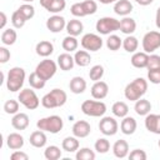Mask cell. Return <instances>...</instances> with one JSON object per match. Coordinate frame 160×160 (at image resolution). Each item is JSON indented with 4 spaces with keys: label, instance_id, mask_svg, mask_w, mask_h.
<instances>
[{
    "label": "cell",
    "instance_id": "6da1fadb",
    "mask_svg": "<svg viewBox=\"0 0 160 160\" xmlns=\"http://www.w3.org/2000/svg\"><path fill=\"white\" fill-rule=\"evenodd\" d=\"M148 90V81L142 78H136L131 82H129L124 90L125 98L130 101H136L141 99Z\"/></svg>",
    "mask_w": 160,
    "mask_h": 160
},
{
    "label": "cell",
    "instance_id": "7a4b0ae2",
    "mask_svg": "<svg viewBox=\"0 0 160 160\" xmlns=\"http://www.w3.org/2000/svg\"><path fill=\"white\" fill-rule=\"evenodd\" d=\"M68 100L66 92L61 89H52L50 92L42 96L41 99V105L46 109H54V108H60Z\"/></svg>",
    "mask_w": 160,
    "mask_h": 160
},
{
    "label": "cell",
    "instance_id": "3957f363",
    "mask_svg": "<svg viewBox=\"0 0 160 160\" xmlns=\"http://www.w3.org/2000/svg\"><path fill=\"white\" fill-rule=\"evenodd\" d=\"M24 80H25V70L22 68L15 66L10 69L8 72V79H6L8 90H10L11 92L19 91L24 85Z\"/></svg>",
    "mask_w": 160,
    "mask_h": 160
},
{
    "label": "cell",
    "instance_id": "277c9868",
    "mask_svg": "<svg viewBox=\"0 0 160 160\" xmlns=\"http://www.w3.org/2000/svg\"><path fill=\"white\" fill-rule=\"evenodd\" d=\"M36 126H38V129H40L42 131H48L50 134H58L61 131L64 122H62V119L60 116L51 115V116H46V118L38 120Z\"/></svg>",
    "mask_w": 160,
    "mask_h": 160
},
{
    "label": "cell",
    "instance_id": "5b68a950",
    "mask_svg": "<svg viewBox=\"0 0 160 160\" xmlns=\"http://www.w3.org/2000/svg\"><path fill=\"white\" fill-rule=\"evenodd\" d=\"M81 111L88 116H102L106 112V105L102 101L96 100H85L81 104Z\"/></svg>",
    "mask_w": 160,
    "mask_h": 160
},
{
    "label": "cell",
    "instance_id": "8992f818",
    "mask_svg": "<svg viewBox=\"0 0 160 160\" xmlns=\"http://www.w3.org/2000/svg\"><path fill=\"white\" fill-rule=\"evenodd\" d=\"M96 31L99 34L102 35H109L110 32H114L116 30L120 29V21L116 20L115 18H110V16H105L101 18L96 21Z\"/></svg>",
    "mask_w": 160,
    "mask_h": 160
},
{
    "label": "cell",
    "instance_id": "52a82bcc",
    "mask_svg": "<svg viewBox=\"0 0 160 160\" xmlns=\"http://www.w3.org/2000/svg\"><path fill=\"white\" fill-rule=\"evenodd\" d=\"M18 99H19V102L22 104L29 110H35L40 104V100H39L38 95L31 89H22L19 92Z\"/></svg>",
    "mask_w": 160,
    "mask_h": 160
},
{
    "label": "cell",
    "instance_id": "ba28073f",
    "mask_svg": "<svg viewBox=\"0 0 160 160\" xmlns=\"http://www.w3.org/2000/svg\"><path fill=\"white\" fill-rule=\"evenodd\" d=\"M35 72L41 78L44 79L45 81H48L49 79H51L55 72H56V64L50 60V59H45L42 61H40L35 69Z\"/></svg>",
    "mask_w": 160,
    "mask_h": 160
},
{
    "label": "cell",
    "instance_id": "9c48e42d",
    "mask_svg": "<svg viewBox=\"0 0 160 160\" xmlns=\"http://www.w3.org/2000/svg\"><path fill=\"white\" fill-rule=\"evenodd\" d=\"M160 48V32L159 31H149L142 38V49L145 52H154Z\"/></svg>",
    "mask_w": 160,
    "mask_h": 160
},
{
    "label": "cell",
    "instance_id": "30bf717a",
    "mask_svg": "<svg viewBox=\"0 0 160 160\" xmlns=\"http://www.w3.org/2000/svg\"><path fill=\"white\" fill-rule=\"evenodd\" d=\"M81 46L89 51H98L102 46V39L96 34H85L81 38Z\"/></svg>",
    "mask_w": 160,
    "mask_h": 160
},
{
    "label": "cell",
    "instance_id": "8fae6325",
    "mask_svg": "<svg viewBox=\"0 0 160 160\" xmlns=\"http://www.w3.org/2000/svg\"><path fill=\"white\" fill-rule=\"evenodd\" d=\"M99 129L100 131L106 135V136H111V135H115L118 132V129H119V125H118V121L111 118V116H105L100 120L99 122Z\"/></svg>",
    "mask_w": 160,
    "mask_h": 160
},
{
    "label": "cell",
    "instance_id": "7c38bea8",
    "mask_svg": "<svg viewBox=\"0 0 160 160\" xmlns=\"http://www.w3.org/2000/svg\"><path fill=\"white\" fill-rule=\"evenodd\" d=\"M46 28L51 32H60L64 30V28H66V21L62 16L54 15L46 20Z\"/></svg>",
    "mask_w": 160,
    "mask_h": 160
},
{
    "label": "cell",
    "instance_id": "4fadbf2b",
    "mask_svg": "<svg viewBox=\"0 0 160 160\" xmlns=\"http://www.w3.org/2000/svg\"><path fill=\"white\" fill-rule=\"evenodd\" d=\"M145 128L150 132L160 135V115L159 114H148L145 118Z\"/></svg>",
    "mask_w": 160,
    "mask_h": 160
},
{
    "label": "cell",
    "instance_id": "5bb4252c",
    "mask_svg": "<svg viewBox=\"0 0 160 160\" xmlns=\"http://www.w3.org/2000/svg\"><path fill=\"white\" fill-rule=\"evenodd\" d=\"M109 92V86L105 81H95V84L91 86V96L96 100H101L104 98H106Z\"/></svg>",
    "mask_w": 160,
    "mask_h": 160
},
{
    "label": "cell",
    "instance_id": "9a60e30c",
    "mask_svg": "<svg viewBox=\"0 0 160 160\" xmlns=\"http://www.w3.org/2000/svg\"><path fill=\"white\" fill-rule=\"evenodd\" d=\"M91 131V126L85 120H79L72 125V134L76 138H86Z\"/></svg>",
    "mask_w": 160,
    "mask_h": 160
},
{
    "label": "cell",
    "instance_id": "2e32d148",
    "mask_svg": "<svg viewBox=\"0 0 160 160\" xmlns=\"http://www.w3.org/2000/svg\"><path fill=\"white\" fill-rule=\"evenodd\" d=\"M11 125L16 130H25L29 126V116L25 112H16L11 119Z\"/></svg>",
    "mask_w": 160,
    "mask_h": 160
},
{
    "label": "cell",
    "instance_id": "e0dca14e",
    "mask_svg": "<svg viewBox=\"0 0 160 160\" xmlns=\"http://www.w3.org/2000/svg\"><path fill=\"white\" fill-rule=\"evenodd\" d=\"M112 152H114V155H115L116 158H119V159L126 158V156L129 155V144H128V141H125V140H122V139L115 141V144H114V146H112Z\"/></svg>",
    "mask_w": 160,
    "mask_h": 160
},
{
    "label": "cell",
    "instance_id": "ac0fdd59",
    "mask_svg": "<svg viewBox=\"0 0 160 160\" xmlns=\"http://www.w3.org/2000/svg\"><path fill=\"white\" fill-rule=\"evenodd\" d=\"M6 145L11 150H19L24 146V138L18 132H11L8 135Z\"/></svg>",
    "mask_w": 160,
    "mask_h": 160
},
{
    "label": "cell",
    "instance_id": "d6986e66",
    "mask_svg": "<svg viewBox=\"0 0 160 160\" xmlns=\"http://www.w3.org/2000/svg\"><path fill=\"white\" fill-rule=\"evenodd\" d=\"M114 11L120 16H126L132 11V4L129 0H118L114 5Z\"/></svg>",
    "mask_w": 160,
    "mask_h": 160
},
{
    "label": "cell",
    "instance_id": "ffe728a7",
    "mask_svg": "<svg viewBox=\"0 0 160 160\" xmlns=\"http://www.w3.org/2000/svg\"><path fill=\"white\" fill-rule=\"evenodd\" d=\"M138 128V124H136V120L131 116H125L121 121V125H120V129H121V132L125 134V135H131L135 132Z\"/></svg>",
    "mask_w": 160,
    "mask_h": 160
},
{
    "label": "cell",
    "instance_id": "44dd1931",
    "mask_svg": "<svg viewBox=\"0 0 160 160\" xmlns=\"http://www.w3.org/2000/svg\"><path fill=\"white\" fill-rule=\"evenodd\" d=\"M58 65L60 66L61 70L64 71H68V70H71L75 65V60L74 58L68 54V52H64V54H60L58 56Z\"/></svg>",
    "mask_w": 160,
    "mask_h": 160
},
{
    "label": "cell",
    "instance_id": "7402d4cb",
    "mask_svg": "<svg viewBox=\"0 0 160 160\" xmlns=\"http://www.w3.org/2000/svg\"><path fill=\"white\" fill-rule=\"evenodd\" d=\"M70 91L74 94H82L86 89V81L81 76H74L69 84Z\"/></svg>",
    "mask_w": 160,
    "mask_h": 160
},
{
    "label": "cell",
    "instance_id": "603a6c76",
    "mask_svg": "<svg viewBox=\"0 0 160 160\" xmlns=\"http://www.w3.org/2000/svg\"><path fill=\"white\" fill-rule=\"evenodd\" d=\"M29 141L34 148H42L46 144V135L42 130L39 129V130L31 132V135L29 138Z\"/></svg>",
    "mask_w": 160,
    "mask_h": 160
},
{
    "label": "cell",
    "instance_id": "cb8c5ba5",
    "mask_svg": "<svg viewBox=\"0 0 160 160\" xmlns=\"http://www.w3.org/2000/svg\"><path fill=\"white\" fill-rule=\"evenodd\" d=\"M35 50H36V54H38L39 56L46 58V56H49V55L52 54V51H54V45H52L50 41H48V40H42V41H40V42L36 44Z\"/></svg>",
    "mask_w": 160,
    "mask_h": 160
},
{
    "label": "cell",
    "instance_id": "d4e9b609",
    "mask_svg": "<svg viewBox=\"0 0 160 160\" xmlns=\"http://www.w3.org/2000/svg\"><path fill=\"white\" fill-rule=\"evenodd\" d=\"M148 61H149V55L148 52H135L131 56V64L134 68L138 69H144L148 66Z\"/></svg>",
    "mask_w": 160,
    "mask_h": 160
},
{
    "label": "cell",
    "instance_id": "484cf974",
    "mask_svg": "<svg viewBox=\"0 0 160 160\" xmlns=\"http://www.w3.org/2000/svg\"><path fill=\"white\" fill-rule=\"evenodd\" d=\"M134 109H135V112H136L138 115H140V116H146V115L150 112V110H151V104H150V101L146 100V99H139V100L135 101Z\"/></svg>",
    "mask_w": 160,
    "mask_h": 160
},
{
    "label": "cell",
    "instance_id": "4316f807",
    "mask_svg": "<svg viewBox=\"0 0 160 160\" xmlns=\"http://www.w3.org/2000/svg\"><path fill=\"white\" fill-rule=\"evenodd\" d=\"M121 32L126 34V35H130L132 34L135 30H136V22L132 18H128L125 16L122 20H120V29H119Z\"/></svg>",
    "mask_w": 160,
    "mask_h": 160
},
{
    "label": "cell",
    "instance_id": "83f0119b",
    "mask_svg": "<svg viewBox=\"0 0 160 160\" xmlns=\"http://www.w3.org/2000/svg\"><path fill=\"white\" fill-rule=\"evenodd\" d=\"M84 30V25L80 20H76V19H72L70 20L69 22H66V31L69 35L71 36H78Z\"/></svg>",
    "mask_w": 160,
    "mask_h": 160
},
{
    "label": "cell",
    "instance_id": "f1b7e54d",
    "mask_svg": "<svg viewBox=\"0 0 160 160\" xmlns=\"http://www.w3.org/2000/svg\"><path fill=\"white\" fill-rule=\"evenodd\" d=\"M74 60H75V64L79 65V66H88L91 61V56L88 51L85 50H79L75 52L74 55Z\"/></svg>",
    "mask_w": 160,
    "mask_h": 160
},
{
    "label": "cell",
    "instance_id": "f546056e",
    "mask_svg": "<svg viewBox=\"0 0 160 160\" xmlns=\"http://www.w3.org/2000/svg\"><path fill=\"white\" fill-rule=\"evenodd\" d=\"M111 111L118 118H125V116H128L129 106L124 101H116V102H114V105L111 108Z\"/></svg>",
    "mask_w": 160,
    "mask_h": 160
},
{
    "label": "cell",
    "instance_id": "4dcf8cb0",
    "mask_svg": "<svg viewBox=\"0 0 160 160\" xmlns=\"http://www.w3.org/2000/svg\"><path fill=\"white\" fill-rule=\"evenodd\" d=\"M62 150L68 151V152H74L79 149V140L76 139V136H68L62 140Z\"/></svg>",
    "mask_w": 160,
    "mask_h": 160
},
{
    "label": "cell",
    "instance_id": "1f68e13d",
    "mask_svg": "<svg viewBox=\"0 0 160 160\" xmlns=\"http://www.w3.org/2000/svg\"><path fill=\"white\" fill-rule=\"evenodd\" d=\"M62 49L66 51V52H71V51H75L78 49V39L76 36H71V35H68L66 38H64L62 40Z\"/></svg>",
    "mask_w": 160,
    "mask_h": 160
},
{
    "label": "cell",
    "instance_id": "d6a6232c",
    "mask_svg": "<svg viewBox=\"0 0 160 160\" xmlns=\"http://www.w3.org/2000/svg\"><path fill=\"white\" fill-rule=\"evenodd\" d=\"M16 38H18V34L14 29H6L1 34V42L4 45H12L15 44Z\"/></svg>",
    "mask_w": 160,
    "mask_h": 160
},
{
    "label": "cell",
    "instance_id": "836d02e7",
    "mask_svg": "<svg viewBox=\"0 0 160 160\" xmlns=\"http://www.w3.org/2000/svg\"><path fill=\"white\" fill-rule=\"evenodd\" d=\"M138 46H139V41H138V39L135 36L129 35L122 41V48L128 52H135V50L138 49Z\"/></svg>",
    "mask_w": 160,
    "mask_h": 160
},
{
    "label": "cell",
    "instance_id": "e575fe53",
    "mask_svg": "<svg viewBox=\"0 0 160 160\" xmlns=\"http://www.w3.org/2000/svg\"><path fill=\"white\" fill-rule=\"evenodd\" d=\"M44 156L48 159V160H58L61 158V150L55 146V145H50L45 149L44 151Z\"/></svg>",
    "mask_w": 160,
    "mask_h": 160
},
{
    "label": "cell",
    "instance_id": "d590c367",
    "mask_svg": "<svg viewBox=\"0 0 160 160\" xmlns=\"http://www.w3.org/2000/svg\"><path fill=\"white\" fill-rule=\"evenodd\" d=\"M29 84H30V86L34 88V89H42V88L45 86L46 81H45L44 79H41V78L34 71V72H31V74L29 75Z\"/></svg>",
    "mask_w": 160,
    "mask_h": 160
},
{
    "label": "cell",
    "instance_id": "8d00e7d4",
    "mask_svg": "<svg viewBox=\"0 0 160 160\" xmlns=\"http://www.w3.org/2000/svg\"><path fill=\"white\" fill-rule=\"evenodd\" d=\"M65 6H66V1H65V0H51L50 4L48 5L46 10H48L49 12L56 14V12L62 11V10L65 9Z\"/></svg>",
    "mask_w": 160,
    "mask_h": 160
},
{
    "label": "cell",
    "instance_id": "74e56055",
    "mask_svg": "<svg viewBox=\"0 0 160 160\" xmlns=\"http://www.w3.org/2000/svg\"><path fill=\"white\" fill-rule=\"evenodd\" d=\"M26 21H28V20L25 19V16H24L19 10H15V11L12 12V15H11V24L14 25V28L20 29V28H22V26L25 25Z\"/></svg>",
    "mask_w": 160,
    "mask_h": 160
},
{
    "label": "cell",
    "instance_id": "f35d334b",
    "mask_svg": "<svg viewBox=\"0 0 160 160\" xmlns=\"http://www.w3.org/2000/svg\"><path fill=\"white\" fill-rule=\"evenodd\" d=\"M121 45H122V41H121V39H120L118 35H110V36L106 39V46H108V49L111 50V51L119 50Z\"/></svg>",
    "mask_w": 160,
    "mask_h": 160
},
{
    "label": "cell",
    "instance_id": "ab89813d",
    "mask_svg": "<svg viewBox=\"0 0 160 160\" xmlns=\"http://www.w3.org/2000/svg\"><path fill=\"white\" fill-rule=\"evenodd\" d=\"M95 152L89 148H82L76 152V160H94Z\"/></svg>",
    "mask_w": 160,
    "mask_h": 160
},
{
    "label": "cell",
    "instance_id": "60d3db41",
    "mask_svg": "<svg viewBox=\"0 0 160 160\" xmlns=\"http://www.w3.org/2000/svg\"><path fill=\"white\" fill-rule=\"evenodd\" d=\"M104 75V68L101 65H94L90 71H89V76H90V80L92 81H99Z\"/></svg>",
    "mask_w": 160,
    "mask_h": 160
},
{
    "label": "cell",
    "instance_id": "b9f144b4",
    "mask_svg": "<svg viewBox=\"0 0 160 160\" xmlns=\"http://www.w3.org/2000/svg\"><path fill=\"white\" fill-rule=\"evenodd\" d=\"M81 6L84 9L85 15H92L98 10V4L94 0H85V1L81 2Z\"/></svg>",
    "mask_w": 160,
    "mask_h": 160
},
{
    "label": "cell",
    "instance_id": "7bdbcfd3",
    "mask_svg": "<svg viewBox=\"0 0 160 160\" xmlns=\"http://www.w3.org/2000/svg\"><path fill=\"white\" fill-rule=\"evenodd\" d=\"M109 149H110V142H109V140H106L105 138H100V139L96 140V142H95V150H96L98 152L105 154V152L109 151Z\"/></svg>",
    "mask_w": 160,
    "mask_h": 160
},
{
    "label": "cell",
    "instance_id": "ee69618b",
    "mask_svg": "<svg viewBox=\"0 0 160 160\" xmlns=\"http://www.w3.org/2000/svg\"><path fill=\"white\" fill-rule=\"evenodd\" d=\"M18 10L25 16L26 20H30V19L34 18V15H35V9H34V6L30 5V4H22Z\"/></svg>",
    "mask_w": 160,
    "mask_h": 160
},
{
    "label": "cell",
    "instance_id": "f6af8a7d",
    "mask_svg": "<svg viewBox=\"0 0 160 160\" xmlns=\"http://www.w3.org/2000/svg\"><path fill=\"white\" fill-rule=\"evenodd\" d=\"M4 110L6 114H16L19 111V101L14 100V99H10L8 100L5 104H4Z\"/></svg>",
    "mask_w": 160,
    "mask_h": 160
},
{
    "label": "cell",
    "instance_id": "bcb514c9",
    "mask_svg": "<svg viewBox=\"0 0 160 160\" xmlns=\"http://www.w3.org/2000/svg\"><path fill=\"white\" fill-rule=\"evenodd\" d=\"M148 70H152V69H160V56L159 55H150L149 56V61H148Z\"/></svg>",
    "mask_w": 160,
    "mask_h": 160
},
{
    "label": "cell",
    "instance_id": "7dc6e473",
    "mask_svg": "<svg viewBox=\"0 0 160 160\" xmlns=\"http://www.w3.org/2000/svg\"><path fill=\"white\" fill-rule=\"evenodd\" d=\"M70 12L74 15V16H78V18H82V16H86L85 12H84V9L81 6V2H75L71 5L70 8Z\"/></svg>",
    "mask_w": 160,
    "mask_h": 160
},
{
    "label": "cell",
    "instance_id": "c3c4849f",
    "mask_svg": "<svg viewBox=\"0 0 160 160\" xmlns=\"http://www.w3.org/2000/svg\"><path fill=\"white\" fill-rule=\"evenodd\" d=\"M128 156H129V159H131V160H146V152H145L144 150H141V149H135V150H132Z\"/></svg>",
    "mask_w": 160,
    "mask_h": 160
},
{
    "label": "cell",
    "instance_id": "681fc988",
    "mask_svg": "<svg viewBox=\"0 0 160 160\" xmlns=\"http://www.w3.org/2000/svg\"><path fill=\"white\" fill-rule=\"evenodd\" d=\"M148 79L152 84H160V69H152L148 71Z\"/></svg>",
    "mask_w": 160,
    "mask_h": 160
},
{
    "label": "cell",
    "instance_id": "f907efd6",
    "mask_svg": "<svg viewBox=\"0 0 160 160\" xmlns=\"http://www.w3.org/2000/svg\"><path fill=\"white\" fill-rule=\"evenodd\" d=\"M9 59H10V51L6 48L1 46L0 48V62L1 64H5V62H8Z\"/></svg>",
    "mask_w": 160,
    "mask_h": 160
},
{
    "label": "cell",
    "instance_id": "816d5d0a",
    "mask_svg": "<svg viewBox=\"0 0 160 160\" xmlns=\"http://www.w3.org/2000/svg\"><path fill=\"white\" fill-rule=\"evenodd\" d=\"M10 158H11L12 160H28V159H29L28 154H25V152H22V151H19V150L14 151Z\"/></svg>",
    "mask_w": 160,
    "mask_h": 160
},
{
    "label": "cell",
    "instance_id": "f5cc1de1",
    "mask_svg": "<svg viewBox=\"0 0 160 160\" xmlns=\"http://www.w3.org/2000/svg\"><path fill=\"white\" fill-rule=\"evenodd\" d=\"M0 18H1L0 29H4V28H5V25H6V21H8V19H6V15H5V12H4V11H1V12H0Z\"/></svg>",
    "mask_w": 160,
    "mask_h": 160
},
{
    "label": "cell",
    "instance_id": "db71d44e",
    "mask_svg": "<svg viewBox=\"0 0 160 160\" xmlns=\"http://www.w3.org/2000/svg\"><path fill=\"white\" fill-rule=\"evenodd\" d=\"M155 24L158 26V29H160V6L156 10V18H155Z\"/></svg>",
    "mask_w": 160,
    "mask_h": 160
},
{
    "label": "cell",
    "instance_id": "11a10c76",
    "mask_svg": "<svg viewBox=\"0 0 160 160\" xmlns=\"http://www.w3.org/2000/svg\"><path fill=\"white\" fill-rule=\"evenodd\" d=\"M152 1H154V0H136V2H138V4H140V5H142V6L150 5Z\"/></svg>",
    "mask_w": 160,
    "mask_h": 160
},
{
    "label": "cell",
    "instance_id": "9f6ffc18",
    "mask_svg": "<svg viewBox=\"0 0 160 160\" xmlns=\"http://www.w3.org/2000/svg\"><path fill=\"white\" fill-rule=\"evenodd\" d=\"M50 1H51V0H40V5H41L44 9H46L48 5L50 4Z\"/></svg>",
    "mask_w": 160,
    "mask_h": 160
},
{
    "label": "cell",
    "instance_id": "6f0895ef",
    "mask_svg": "<svg viewBox=\"0 0 160 160\" xmlns=\"http://www.w3.org/2000/svg\"><path fill=\"white\" fill-rule=\"evenodd\" d=\"M101 4H105V5H108V4H111V2H116L118 0H99Z\"/></svg>",
    "mask_w": 160,
    "mask_h": 160
},
{
    "label": "cell",
    "instance_id": "680465c9",
    "mask_svg": "<svg viewBox=\"0 0 160 160\" xmlns=\"http://www.w3.org/2000/svg\"><path fill=\"white\" fill-rule=\"evenodd\" d=\"M22 1H25V2H31V1H34V0H22Z\"/></svg>",
    "mask_w": 160,
    "mask_h": 160
},
{
    "label": "cell",
    "instance_id": "91938a15",
    "mask_svg": "<svg viewBox=\"0 0 160 160\" xmlns=\"http://www.w3.org/2000/svg\"><path fill=\"white\" fill-rule=\"evenodd\" d=\"M158 145H159V148H160V140H159V142H158Z\"/></svg>",
    "mask_w": 160,
    "mask_h": 160
},
{
    "label": "cell",
    "instance_id": "94428289",
    "mask_svg": "<svg viewBox=\"0 0 160 160\" xmlns=\"http://www.w3.org/2000/svg\"><path fill=\"white\" fill-rule=\"evenodd\" d=\"M135 1H136V0H135Z\"/></svg>",
    "mask_w": 160,
    "mask_h": 160
}]
</instances>
